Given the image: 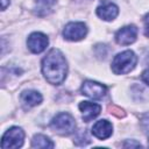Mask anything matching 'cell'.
Segmentation results:
<instances>
[{"mask_svg":"<svg viewBox=\"0 0 149 149\" xmlns=\"http://www.w3.org/2000/svg\"><path fill=\"white\" fill-rule=\"evenodd\" d=\"M42 73L52 85L62 84L68 73V63L58 49H51L42 61Z\"/></svg>","mask_w":149,"mask_h":149,"instance_id":"6da1fadb","label":"cell"},{"mask_svg":"<svg viewBox=\"0 0 149 149\" xmlns=\"http://www.w3.org/2000/svg\"><path fill=\"white\" fill-rule=\"evenodd\" d=\"M137 62L136 55L132 50H125L118 54L112 62V70L115 74H125L130 72Z\"/></svg>","mask_w":149,"mask_h":149,"instance_id":"7a4b0ae2","label":"cell"},{"mask_svg":"<svg viewBox=\"0 0 149 149\" xmlns=\"http://www.w3.org/2000/svg\"><path fill=\"white\" fill-rule=\"evenodd\" d=\"M50 128L63 136L70 135L76 129V121L69 113H59L50 121Z\"/></svg>","mask_w":149,"mask_h":149,"instance_id":"3957f363","label":"cell"},{"mask_svg":"<svg viewBox=\"0 0 149 149\" xmlns=\"http://www.w3.org/2000/svg\"><path fill=\"white\" fill-rule=\"evenodd\" d=\"M23 140H24V133L22 130V128L20 127H10L2 136L1 140V147L3 149L7 148H20L23 144Z\"/></svg>","mask_w":149,"mask_h":149,"instance_id":"277c9868","label":"cell"},{"mask_svg":"<svg viewBox=\"0 0 149 149\" xmlns=\"http://www.w3.org/2000/svg\"><path fill=\"white\" fill-rule=\"evenodd\" d=\"M87 34V27L84 22H70L64 27L63 36L68 41H80Z\"/></svg>","mask_w":149,"mask_h":149,"instance_id":"5b68a950","label":"cell"},{"mask_svg":"<svg viewBox=\"0 0 149 149\" xmlns=\"http://www.w3.org/2000/svg\"><path fill=\"white\" fill-rule=\"evenodd\" d=\"M81 93L91 99L94 100H99L102 99L107 92V88L105 85L98 83V81H93V80H85L81 85L80 88Z\"/></svg>","mask_w":149,"mask_h":149,"instance_id":"8992f818","label":"cell"},{"mask_svg":"<svg viewBox=\"0 0 149 149\" xmlns=\"http://www.w3.org/2000/svg\"><path fill=\"white\" fill-rule=\"evenodd\" d=\"M48 44H49V38L47 37V35L38 33V31L30 34L27 40L28 49L34 54H40V52L44 51L47 49Z\"/></svg>","mask_w":149,"mask_h":149,"instance_id":"52a82bcc","label":"cell"},{"mask_svg":"<svg viewBox=\"0 0 149 149\" xmlns=\"http://www.w3.org/2000/svg\"><path fill=\"white\" fill-rule=\"evenodd\" d=\"M137 36V28L134 24L125 26L115 34V41L120 45H128L135 42Z\"/></svg>","mask_w":149,"mask_h":149,"instance_id":"ba28073f","label":"cell"},{"mask_svg":"<svg viewBox=\"0 0 149 149\" xmlns=\"http://www.w3.org/2000/svg\"><path fill=\"white\" fill-rule=\"evenodd\" d=\"M118 14H119L118 6L109 0H101L99 6L97 7V15L105 21L114 20L118 16Z\"/></svg>","mask_w":149,"mask_h":149,"instance_id":"9c48e42d","label":"cell"},{"mask_svg":"<svg viewBox=\"0 0 149 149\" xmlns=\"http://www.w3.org/2000/svg\"><path fill=\"white\" fill-rule=\"evenodd\" d=\"M79 109L81 112V118L85 122L91 121L92 119L97 118L100 114L101 107L98 104L90 102V101H81L79 104Z\"/></svg>","mask_w":149,"mask_h":149,"instance_id":"30bf717a","label":"cell"},{"mask_svg":"<svg viewBox=\"0 0 149 149\" xmlns=\"http://www.w3.org/2000/svg\"><path fill=\"white\" fill-rule=\"evenodd\" d=\"M112 133H113V126L107 120H99L92 127V134L100 140L108 139L112 135Z\"/></svg>","mask_w":149,"mask_h":149,"instance_id":"8fae6325","label":"cell"},{"mask_svg":"<svg viewBox=\"0 0 149 149\" xmlns=\"http://www.w3.org/2000/svg\"><path fill=\"white\" fill-rule=\"evenodd\" d=\"M21 101L27 107H34L42 102V95L37 91L28 90L21 93Z\"/></svg>","mask_w":149,"mask_h":149,"instance_id":"7c38bea8","label":"cell"},{"mask_svg":"<svg viewBox=\"0 0 149 149\" xmlns=\"http://www.w3.org/2000/svg\"><path fill=\"white\" fill-rule=\"evenodd\" d=\"M36 7L35 12L37 15H47L52 10L54 5L56 3V0H35Z\"/></svg>","mask_w":149,"mask_h":149,"instance_id":"4fadbf2b","label":"cell"},{"mask_svg":"<svg viewBox=\"0 0 149 149\" xmlns=\"http://www.w3.org/2000/svg\"><path fill=\"white\" fill-rule=\"evenodd\" d=\"M54 142L45 135H42V134H37L33 137L31 140V147L33 148H43V149H47V148H54Z\"/></svg>","mask_w":149,"mask_h":149,"instance_id":"5bb4252c","label":"cell"},{"mask_svg":"<svg viewBox=\"0 0 149 149\" xmlns=\"http://www.w3.org/2000/svg\"><path fill=\"white\" fill-rule=\"evenodd\" d=\"M141 126L146 135L148 136V144H149V115H144L141 119Z\"/></svg>","mask_w":149,"mask_h":149,"instance_id":"9a60e30c","label":"cell"},{"mask_svg":"<svg viewBox=\"0 0 149 149\" xmlns=\"http://www.w3.org/2000/svg\"><path fill=\"white\" fill-rule=\"evenodd\" d=\"M141 79L149 86V68H147V69L142 72V74H141Z\"/></svg>","mask_w":149,"mask_h":149,"instance_id":"2e32d148","label":"cell"},{"mask_svg":"<svg viewBox=\"0 0 149 149\" xmlns=\"http://www.w3.org/2000/svg\"><path fill=\"white\" fill-rule=\"evenodd\" d=\"M144 34L149 37V13L144 16Z\"/></svg>","mask_w":149,"mask_h":149,"instance_id":"e0dca14e","label":"cell"},{"mask_svg":"<svg viewBox=\"0 0 149 149\" xmlns=\"http://www.w3.org/2000/svg\"><path fill=\"white\" fill-rule=\"evenodd\" d=\"M123 147H141V144L139 142H129V141H127V142L123 143Z\"/></svg>","mask_w":149,"mask_h":149,"instance_id":"ac0fdd59","label":"cell"},{"mask_svg":"<svg viewBox=\"0 0 149 149\" xmlns=\"http://www.w3.org/2000/svg\"><path fill=\"white\" fill-rule=\"evenodd\" d=\"M1 2H2V10H3V9H6L7 3L9 2V0H1Z\"/></svg>","mask_w":149,"mask_h":149,"instance_id":"d6986e66","label":"cell"},{"mask_svg":"<svg viewBox=\"0 0 149 149\" xmlns=\"http://www.w3.org/2000/svg\"><path fill=\"white\" fill-rule=\"evenodd\" d=\"M76 1H90V0H76Z\"/></svg>","mask_w":149,"mask_h":149,"instance_id":"ffe728a7","label":"cell"}]
</instances>
